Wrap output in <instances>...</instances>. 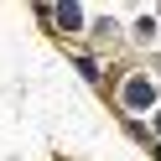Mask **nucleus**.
Returning <instances> with one entry per match:
<instances>
[{
	"label": "nucleus",
	"instance_id": "obj_1",
	"mask_svg": "<svg viewBox=\"0 0 161 161\" xmlns=\"http://www.w3.org/2000/svg\"><path fill=\"white\" fill-rule=\"evenodd\" d=\"M146 94H151V88H146V83H130V104H135V109H140V104H151V99H146Z\"/></svg>",
	"mask_w": 161,
	"mask_h": 161
}]
</instances>
